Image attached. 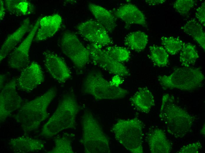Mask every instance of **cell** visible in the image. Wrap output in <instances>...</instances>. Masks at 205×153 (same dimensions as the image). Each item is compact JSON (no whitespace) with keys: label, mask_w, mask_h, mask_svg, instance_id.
<instances>
[{"label":"cell","mask_w":205,"mask_h":153,"mask_svg":"<svg viewBox=\"0 0 205 153\" xmlns=\"http://www.w3.org/2000/svg\"><path fill=\"white\" fill-rule=\"evenodd\" d=\"M180 51L179 61L183 67H189L194 65L199 57L195 46L190 43L184 42Z\"/></svg>","instance_id":"cell-25"},{"label":"cell","mask_w":205,"mask_h":153,"mask_svg":"<svg viewBox=\"0 0 205 153\" xmlns=\"http://www.w3.org/2000/svg\"><path fill=\"white\" fill-rule=\"evenodd\" d=\"M157 78L163 88L185 91L198 88L205 79L200 68L191 67L176 68L170 74L159 76Z\"/></svg>","instance_id":"cell-6"},{"label":"cell","mask_w":205,"mask_h":153,"mask_svg":"<svg viewBox=\"0 0 205 153\" xmlns=\"http://www.w3.org/2000/svg\"><path fill=\"white\" fill-rule=\"evenodd\" d=\"M196 1L193 0H177L173 4L176 11L181 15L187 14L192 8Z\"/></svg>","instance_id":"cell-30"},{"label":"cell","mask_w":205,"mask_h":153,"mask_svg":"<svg viewBox=\"0 0 205 153\" xmlns=\"http://www.w3.org/2000/svg\"><path fill=\"white\" fill-rule=\"evenodd\" d=\"M202 148L201 143L196 142L183 146L178 152L179 153H198Z\"/></svg>","instance_id":"cell-31"},{"label":"cell","mask_w":205,"mask_h":153,"mask_svg":"<svg viewBox=\"0 0 205 153\" xmlns=\"http://www.w3.org/2000/svg\"><path fill=\"white\" fill-rule=\"evenodd\" d=\"M55 146L49 153H73L70 141L66 137H58L54 140Z\"/></svg>","instance_id":"cell-29"},{"label":"cell","mask_w":205,"mask_h":153,"mask_svg":"<svg viewBox=\"0 0 205 153\" xmlns=\"http://www.w3.org/2000/svg\"><path fill=\"white\" fill-rule=\"evenodd\" d=\"M132 106L143 113H149L155 105V99L150 90L147 87L139 88L130 99Z\"/></svg>","instance_id":"cell-19"},{"label":"cell","mask_w":205,"mask_h":153,"mask_svg":"<svg viewBox=\"0 0 205 153\" xmlns=\"http://www.w3.org/2000/svg\"><path fill=\"white\" fill-rule=\"evenodd\" d=\"M166 1V0H149L145 1V2L149 5L153 6L162 4Z\"/></svg>","instance_id":"cell-34"},{"label":"cell","mask_w":205,"mask_h":153,"mask_svg":"<svg viewBox=\"0 0 205 153\" xmlns=\"http://www.w3.org/2000/svg\"><path fill=\"white\" fill-rule=\"evenodd\" d=\"M81 124L82 142L85 152L110 153L109 139L91 113L87 112L84 114Z\"/></svg>","instance_id":"cell-4"},{"label":"cell","mask_w":205,"mask_h":153,"mask_svg":"<svg viewBox=\"0 0 205 153\" xmlns=\"http://www.w3.org/2000/svg\"><path fill=\"white\" fill-rule=\"evenodd\" d=\"M104 48L109 55L119 62L123 63L127 62L130 58V51L126 48L110 45L105 46Z\"/></svg>","instance_id":"cell-27"},{"label":"cell","mask_w":205,"mask_h":153,"mask_svg":"<svg viewBox=\"0 0 205 153\" xmlns=\"http://www.w3.org/2000/svg\"><path fill=\"white\" fill-rule=\"evenodd\" d=\"M44 64L52 77L63 83L71 77V71L64 60L56 54L49 51L44 53Z\"/></svg>","instance_id":"cell-14"},{"label":"cell","mask_w":205,"mask_h":153,"mask_svg":"<svg viewBox=\"0 0 205 153\" xmlns=\"http://www.w3.org/2000/svg\"><path fill=\"white\" fill-rule=\"evenodd\" d=\"M16 81L7 83L0 94V120L1 122L21 106L22 99L16 90Z\"/></svg>","instance_id":"cell-11"},{"label":"cell","mask_w":205,"mask_h":153,"mask_svg":"<svg viewBox=\"0 0 205 153\" xmlns=\"http://www.w3.org/2000/svg\"><path fill=\"white\" fill-rule=\"evenodd\" d=\"M114 15L128 25H138L145 26L146 25V17L143 13L135 5L128 3L117 8Z\"/></svg>","instance_id":"cell-15"},{"label":"cell","mask_w":205,"mask_h":153,"mask_svg":"<svg viewBox=\"0 0 205 153\" xmlns=\"http://www.w3.org/2000/svg\"><path fill=\"white\" fill-rule=\"evenodd\" d=\"M5 8L11 14L17 16L27 15L33 13L34 10L33 4L27 0H5Z\"/></svg>","instance_id":"cell-23"},{"label":"cell","mask_w":205,"mask_h":153,"mask_svg":"<svg viewBox=\"0 0 205 153\" xmlns=\"http://www.w3.org/2000/svg\"><path fill=\"white\" fill-rule=\"evenodd\" d=\"M77 29L78 34L91 44L102 47L113 44L108 31L95 20L90 19L81 23Z\"/></svg>","instance_id":"cell-10"},{"label":"cell","mask_w":205,"mask_h":153,"mask_svg":"<svg viewBox=\"0 0 205 153\" xmlns=\"http://www.w3.org/2000/svg\"><path fill=\"white\" fill-rule=\"evenodd\" d=\"M159 116L167 132L176 138H181L187 135L191 130L194 119L168 94L162 97Z\"/></svg>","instance_id":"cell-1"},{"label":"cell","mask_w":205,"mask_h":153,"mask_svg":"<svg viewBox=\"0 0 205 153\" xmlns=\"http://www.w3.org/2000/svg\"><path fill=\"white\" fill-rule=\"evenodd\" d=\"M60 46L63 53L78 68L82 69L89 62L90 59L89 50L73 33L66 31L63 33Z\"/></svg>","instance_id":"cell-8"},{"label":"cell","mask_w":205,"mask_h":153,"mask_svg":"<svg viewBox=\"0 0 205 153\" xmlns=\"http://www.w3.org/2000/svg\"><path fill=\"white\" fill-rule=\"evenodd\" d=\"M9 144L14 152L18 153L34 152L44 147V144L41 140L25 136L11 139Z\"/></svg>","instance_id":"cell-21"},{"label":"cell","mask_w":205,"mask_h":153,"mask_svg":"<svg viewBox=\"0 0 205 153\" xmlns=\"http://www.w3.org/2000/svg\"><path fill=\"white\" fill-rule=\"evenodd\" d=\"M121 77L119 75H114L110 82L113 85L119 87V85L123 82Z\"/></svg>","instance_id":"cell-33"},{"label":"cell","mask_w":205,"mask_h":153,"mask_svg":"<svg viewBox=\"0 0 205 153\" xmlns=\"http://www.w3.org/2000/svg\"><path fill=\"white\" fill-rule=\"evenodd\" d=\"M143 124L137 118L120 119L113 127L112 131L117 141L133 153L143 152Z\"/></svg>","instance_id":"cell-5"},{"label":"cell","mask_w":205,"mask_h":153,"mask_svg":"<svg viewBox=\"0 0 205 153\" xmlns=\"http://www.w3.org/2000/svg\"><path fill=\"white\" fill-rule=\"evenodd\" d=\"M195 16L198 21L204 27L205 26V3H202L196 9Z\"/></svg>","instance_id":"cell-32"},{"label":"cell","mask_w":205,"mask_h":153,"mask_svg":"<svg viewBox=\"0 0 205 153\" xmlns=\"http://www.w3.org/2000/svg\"><path fill=\"white\" fill-rule=\"evenodd\" d=\"M40 19L37 20L25 39L10 54L8 63L11 68L23 69L28 65L30 48L39 28Z\"/></svg>","instance_id":"cell-12"},{"label":"cell","mask_w":205,"mask_h":153,"mask_svg":"<svg viewBox=\"0 0 205 153\" xmlns=\"http://www.w3.org/2000/svg\"><path fill=\"white\" fill-rule=\"evenodd\" d=\"M82 91L98 100L120 99L128 93L127 90L113 85L97 71L90 72L85 77L82 85Z\"/></svg>","instance_id":"cell-7"},{"label":"cell","mask_w":205,"mask_h":153,"mask_svg":"<svg viewBox=\"0 0 205 153\" xmlns=\"http://www.w3.org/2000/svg\"><path fill=\"white\" fill-rule=\"evenodd\" d=\"M205 124H204L203 127H202L201 129L200 130L201 134L203 136L205 135Z\"/></svg>","instance_id":"cell-37"},{"label":"cell","mask_w":205,"mask_h":153,"mask_svg":"<svg viewBox=\"0 0 205 153\" xmlns=\"http://www.w3.org/2000/svg\"><path fill=\"white\" fill-rule=\"evenodd\" d=\"M42 69L37 63L33 62L23 69L16 81V86L20 89L29 92L44 82Z\"/></svg>","instance_id":"cell-13"},{"label":"cell","mask_w":205,"mask_h":153,"mask_svg":"<svg viewBox=\"0 0 205 153\" xmlns=\"http://www.w3.org/2000/svg\"><path fill=\"white\" fill-rule=\"evenodd\" d=\"M181 28L184 32L191 37L205 51V32L202 25L196 19L191 18Z\"/></svg>","instance_id":"cell-22"},{"label":"cell","mask_w":205,"mask_h":153,"mask_svg":"<svg viewBox=\"0 0 205 153\" xmlns=\"http://www.w3.org/2000/svg\"><path fill=\"white\" fill-rule=\"evenodd\" d=\"M30 27L29 19H24L20 26L6 39L0 49V62L10 54L22 40Z\"/></svg>","instance_id":"cell-17"},{"label":"cell","mask_w":205,"mask_h":153,"mask_svg":"<svg viewBox=\"0 0 205 153\" xmlns=\"http://www.w3.org/2000/svg\"><path fill=\"white\" fill-rule=\"evenodd\" d=\"M78 104L72 95L64 97L58 104L54 112L42 127L41 135L52 137L62 131L75 127Z\"/></svg>","instance_id":"cell-3"},{"label":"cell","mask_w":205,"mask_h":153,"mask_svg":"<svg viewBox=\"0 0 205 153\" xmlns=\"http://www.w3.org/2000/svg\"><path fill=\"white\" fill-rule=\"evenodd\" d=\"M147 138L151 153H169L171 151V143L163 130L159 128L152 130Z\"/></svg>","instance_id":"cell-18"},{"label":"cell","mask_w":205,"mask_h":153,"mask_svg":"<svg viewBox=\"0 0 205 153\" xmlns=\"http://www.w3.org/2000/svg\"><path fill=\"white\" fill-rule=\"evenodd\" d=\"M149 49V57L154 65L164 67L168 65L169 54L163 46L153 45L150 46Z\"/></svg>","instance_id":"cell-26"},{"label":"cell","mask_w":205,"mask_h":153,"mask_svg":"<svg viewBox=\"0 0 205 153\" xmlns=\"http://www.w3.org/2000/svg\"><path fill=\"white\" fill-rule=\"evenodd\" d=\"M88 7L96 21L108 32L113 31L117 26L116 18L114 14L106 9L95 4H90Z\"/></svg>","instance_id":"cell-20"},{"label":"cell","mask_w":205,"mask_h":153,"mask_svg":"<svg viewBox=\"0 0 205 153\" xmlns=\"http://www.w3.org/2000/svg\"><path fill=\"white\" fill-rule=\"evenodd\" d=\"M87 48L90 53V59L94 65L114 75L121 77L130 75L127 67L109 55L104 47L91 44Z\"/></svg>","instance_id":"cell-9"},{"label":"cell","mask_w":205,"mask_h":153,"mask_svg":"<svg viewBox=\"0 0 205 153\" xmlns=\"http://www.w3.org/2000/svg\"><path fill=\"white\" fill-rule=\"evenodd\" d=\"M62 21L58 14L47 16L40 19L39 26L34 40L42 41L53 36L59 30Z\"/></svg>","instance_id":"cell-16"},{"label":"cell","mask_w":205,"mask_h":153,"mask_svg":"<svg viewBox=\"0 0 205 153\" xmlns=\"http://www.w3.org/2000/svg\"><path fill=\"white\" fill-rule=\"evenodd\" d=\"M0 20H2L5 15V6L4 1L0 0Z\"/></svg>","instance_id":"cell-35"},{"label":"cell","mask_w":205,"mask_h":153,"mask_svg":"<svg viewBox=\"0 0 205 153\" xmlns=\"http://www.w3.org/2000/svg\"><path fill=\"white\" fill-rule=\"evenodd\" d=\"M148 42V36L145 32L138 31L131 32L125 37L124 43L128 48L136 52L143 51Z\"/></svg>","instance_id":"cell-24"},{"label":"cell","mask_w":205,"mask_h":153,"mask_svg":"<svg viewBox=\"0 0 205 153\" xmlns=\"http://www.w3.org/2000/svg\"><path fill=\"white\" fill-rule=\"evenodd\" d=\"M5 76L3 75H0V88H2V86L3 84L4 79H5Z\"/></svg>","instance_id":"cell-36"},{"label":"cell","mask_w":205,"mask_h":153,"mask_svg":"<svg viewBox=\"0 0 205 153\" xmlns=\"http://www.w3.org/2000/svg\"><path fill=\"white\" fill-rule=\"evenodd\" d=\"M56 95L51 88L43 94L23 104L19 108L15 118L25 132L37 129L48 116L47 109Z\"/></svg>","instance_id":"cell-2"},{"label":"cell","mask_w":205,"mask_h":153,"mask_svg":"<svg viewBox=\"0 0 205 153\" xmlns=\"http://www.w3.org/2000/svg\"><path fill=\"white\" fill-rule=\"evenodd\" d=\"M161 44L169 54H177L181 49L184 42L179 38L173 36H162Z\"/></svg>","instance_id":"cell-28"}]
</instances>
